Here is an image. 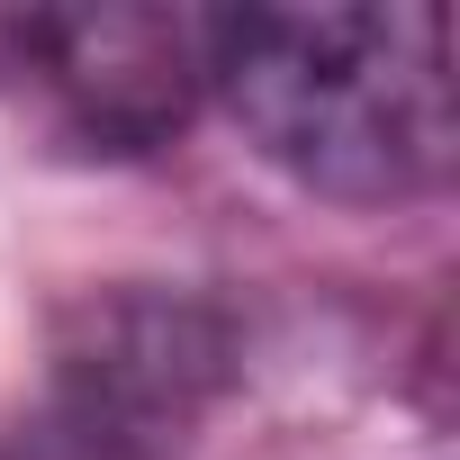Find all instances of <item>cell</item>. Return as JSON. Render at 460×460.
<instances>
[{"mask_svg": "<svg viewBox=\"0 0 460 460\" xmlns=\"http://www.w3.org/2000/svg\"><path fill=\"white\" fill-rule=\"evenodd\" d=\"M19 73L55 100V118L91 145H154L208 91V19L163 10H46L10 19Z\"/></svg>", "mask_w": 460, "mask_h": 460, "instance_id": "7a4b0ae2", "label": "cell"}, {"mask_svg": "<svg viewBox=\"0 0 460 460\" xmlns=\"http://www.w3.org/2000/svg\"><path fill=\"white\" fill-rule=\"evenodd\" d=\"M208 91L325 199H415L451 172L442 10H235L208 19Z\"/></svg>", "mask_w": 460, "mask_h": 460, "instance_id": "6da1fadb", "label": "cell"}]
</instances>
